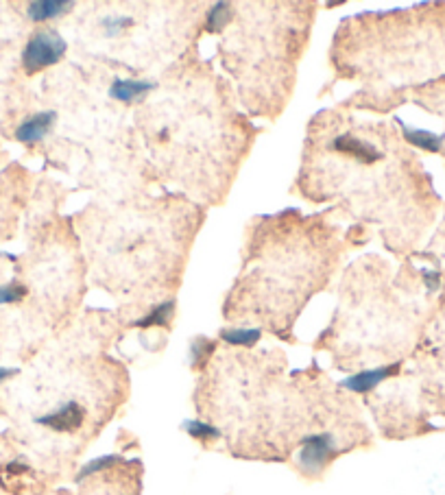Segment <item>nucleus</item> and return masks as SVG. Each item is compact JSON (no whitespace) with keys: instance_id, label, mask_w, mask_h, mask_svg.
Segmentation results:
<instances>
[{"instance_id":"obj_13","label":"nucleus","mask_w":445,"mask_h":495,"mask_svg":"<svg viewBox=\"0 0 445 495\" xmlns=\"http://www.w3.org/2000/svg\"><path fill=\"white\" fill-rule=\"evenodd\" d=\"M234 18V4L232 3H217L210 7L208 18H205V27L208 31H221L232 22Z\"/></svg>"},{"instance_id":"obj_17","label":"nucleus","mask_w":445,"mask_h":495,"mask_svg":"<svg viewBox=\"0 0 445 495\" xmlns=\"http://www.w3.org/2000/svg\"><path fill=\"white\" fill-rule=\"evenodd\" d=\"M27 297V288L22 284L12 282L0 287V306H9V303H20Z\"/></svg>"},{"instance_id":"obj_14","label":"nucleus","mask_w":445,"mask_h":495,"mask_svg":"<svg viewBox=\"0 0 445 495\" xmlns=\"http://www.w3.org/2000/svg\"><path fill=\"white\" fill-rule=\"evenodd\" d=\"M217 350V342L205 339V336H199L190 342V366L193 369H203L205 363L210 360V356L214 354Z\"/></svg>"},{"instance_id":"obj_7","label":"nucleus","mask_w":445,"mask_h":495,"mask_svg":"<svg viewBox=\"0 0 445 495\" xmlns=\"http://www.w3.org/2000/svg\"><path fill=\"white\" fill-rule=\"evenodd\" d=\"M73 7V0H33L27 4V16L33 22H49L68 13Z\"/></svg>"},{"instance_id":"obj_10","label":"nucleus","mask_w":445,"mask_h":495,"mask_svg":"<svg viewBox=\"0 0 445 495\" xmlns=\"http://www.w3.org/2000/svg\"><path fill=\"white\" fill-rule=\"evenodd\" d=\"M262 339V332L258 327H225L221 330V341L234 347H253Z\"/></svg>"},{"instance_id":"obj_3","label":"nucleus","mask_w":445,"mask_h":495,"mask_svg":"<svg viewBox=\"0 0 445 495\" xmlns=\"http://www.w3.org/2000/svg\"><path fill=\"white\" fill-rule=\"evenodd\" d=\"M85 421V408L79 402L70 399V402L61 404L55 411L46 412V415L37 417L36 423H40L42 428H49L52 432H60V435H70L76 432Z\"/></svg>"},{"instance_id":"obj_16","label":"nucleus","mask_w":445,"mask_h":495,"mask_svg":"<svg viewBox=\"0 0 445 495\" xmlns=\"http://www.w3.org/2000/svg\"><path fill=\"white\" fill-rule=\"evenodd\" d=\"M133 25V18L131 16H124V13H109L100 20V27H103V33L107 37L114 35H121L124 28H129Z\"/></svg>"},{"instance_id":"obj_8","label":"nucleus","mask_w":445,"mask_h":495,"mask_svg":"<svg viewBox=\"0 0 445 495\" xmlns=\"http://www.w3.org/2000/svg\"><path fill=\"white\" fill-rule=\"evenodd\" d=\"M153 90L151 81H140V79H116L109 88V97L114 101L121 103H133L138 98L147 97L148 92Z\"/></svg>"},{"instance_id":"obj_5","label":"nucleus","mask_w":445,"mask_h":495,"mask_svg":"<svg viewBox=\"0 0 445 495\" xmlns=\"http://www.w3.org/2000/svg\"><path fill=\"white\" fill-rule=\"evenodd\" d=\"M400 373V363L393 365H382L376 366V369H367V371H358V373L349 375V378L343 380V389L347 391L358 393V395H365L371 393L377 384H382L385 380L393 378V375Z\"/></svg>"},{"instance_id":"obj_4","label":"nucleus","mask_w":445,"mask_h":495,"mask_svg":"<svg viewBox=\"0 0 445 495\" xmlns=\"http://www.w3.org/2000/svg\"><path fill=\"white\" fill-rule=\"evenodd\" d=\"M332 149L337 151V153L356 157V160L362 161V164H373V161H377L382 157L380 149H377L371 140L356 136V133L352 131L338 133V136L332 140Z\"/></svg>"},{"instance_id":"obj_18","label":"nucleus","mask_w":445,"mask_h":495,"mask_svg":"<svg viewBox=\"0 0 445 495\" xmlns=\"http://www.w3.org/2000/svg\"><path fill=\"white\" fill-rule=\"evenodd\" d=\"M18 375V369H12V366H0V384L7 382L9 378Z\"/></svg>"},{"instance_id":"obj_1","label":"nucleus","mask_w":445,"mask_h":495,"mask_svg":"<svg viewBox=\"0 0 445 495\" xmlns=\"http://www.w3.org/2000/svg\"><path fill=\"white\" fill-rule=\"evenodd\" d=\"M68 44L55 28H44L28 37L25 51H22V66L28 75H36L40 70L51 68L64 59Z\"/></svg>"},{"instance_id":"obj_6","label":"nucleus","mask_w":445,"mask_h":495,"mask_svg":"<svg viewBox=\"0 0 445 495\" xmlns=\"http://www.w3.org/2000/svg\"><path fill=\"white\" fill-rule=\"evenodd\" d=\"M57 122V114L55 112H40L28 116L27 121H22L16 130V140L22 142V145L33 146L37 142L44 140L46 136L52 131Z\"/></svg>"},{"instance_id":"obj_15","label":"nucleus","mask_w":445,"mask_h":495,"mask_svg":"<svg viewBox=\"0 0 445 495\" xmlns=\"http://www.w3.org/2000/svg\"><path fill=\"white\" fill-rule=\"evenodd\" d=\"M121 463V456L116 454H107V456H99V459H92L90 463H85L83 468L79 469V474H76V483H81V480L90 478V475H97L100 471L114 468V465Z\"/></svg>"},{"instance_id":"obj_12","label":"nucleus","mask_w":445,"mask_h":495,"mask_svg":"<svg viewBox=\"0 0 445 495\" xmlns=\"http://www.w3.org/2000/svg\"><path fill=\"white\" fill-rule=\"evenodd\" d=\"M404 138L413 146H417L421 151H430V153H437L443 145V136L430 131H419V130H404Z\"/></svg>"},{"instance_id":"obj_2","label":"nucleus","mask_w":445,"mask_h":495,"mask_svg":"<svg viewBox=\"0 0 445 495\" xmlns=\"http://www.w3.org/2000/svg\"><path fill=\"white\" fill-rule=\"evenodd\" d=\"M338 456V441L332 432H317L301 441L299 452L295 456L297 469L308 478L322 475L325 468Z\"/></svg>"},{"instance_id":"obj_9","label":"nucleus","mask_w":445,"mask_h":495,"mask_svg":"<svg viewBox=\"0 0 445 495\" xmlns=\"http://www.w3.org/2000/svg\"><path fill=\"white\" fill-rule=\"evenodd\" d=\"M173 312H175V302L160 303V306L153 308L147 317H142L140 321H136V327L140 330H148V327H169V323L173 321Z\"/></svg>"},{"instance_id":"obj_11","label":"nucleus","mask_w":445,"mask_h":495,"mask_svg":"<svg viewBox=\"0 0 445 495\" xmlns=\"http://www.w3.org/2000/svg\"><path fill=\"white\" fill-rule=\"evenodd\" d=\"M181 430L186 432L193 439L201 441V444H210V441L221 439V430L217 426L208 421H199V419H188V421L181 423Z\"/></svg>"}]
</instances>
